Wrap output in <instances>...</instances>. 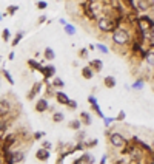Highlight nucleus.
Wrapping results in <instances>:
<instances>
[{"label":"nucleus","instance_id":"1","mask_svg":"<svg viewBox=\"0 0 154 164\" xmlns=\"http://www.w3.org/2000/svg\"><path fill=\"white\" fill-rule=\"evenodd\" d=\"M111 39L116 45H128L131 42V34L128 30H125V28H120V26H117V28L111 33Z\"/></svg>","mask_w":154,"mask_h":164},{"label":"nucleus","instance_id":"2","mask_svg":"<svg viewBox=\"0 0 154 164\" xmlns=\"http://www.w3.org/2000/svg\"><path fill=\"white\" fill-rule=\"evenodd\" d=\"M97 28L100 30L102 33H113L117 28V23L113 17H108V16H102L97 19Z\"/></svg>","mask_w":154,"mask_h":164},{"label":"nucleus","instance_id":"3","mask_svg":"<svg viewBox=\"0 0 154 164\" xmlns=\"http://www.w3.org/2000/svg\"><path fill=\"white\" fill-rule=\"evenodd\" d=\"M110 142H111L113 147H116V149H120V147H125V145H126L125 136L122 133H117V132L110 135Z\"/></svg>","mask_w":154,"mask_h":164},{"label":"nucleus","instance_id":"4","mask_svg":"<svg viewBox=\"0 0 154 164\" xmlns=\"http://www.w3.org/2000/svg\"><path fill=\"white\" fill-rule=\"evenodd\" d=\"M5 153H8V163H22L23 160H25V153L22 152V150H15V152H5Z\"/></svg>","mask_w":154,"mask_h":164},{"label":"nucleus","instance_id":"5","mask_svg":"<svg viewBox=\"0 0 154 164\" xmlns=\"http://www.w3.org/2000/svg\"><path fill=\"white\" fill-rule=\"evenodd\" d=\"M11 113V104L6 99H0V118H6Z\"/></svg>","mask_w":154,"mask_h":164},{"label":"nucleus","instance_id":"6","mask_svg":"<svg viewBox=\"0 0 154 164\" xmlns=\"http://www.w3.org/2000/svg\"><path fill=\"white\" fill-rule=\"evenodd\" d=\"M34 108H35V112H37V113H45L49 108V104H48V101L45 98H39Z\"/></svg>","mask_w":154,"mask_h":164},{"label":"nucleus","instance_id":"7","mask_svg":"<svg viewBox=\"0 0 154 164\" xmlns=\"http://www.w3.org/2000/svg\"><path fill=\"white\" fill-rule=\"evenodd\" d=\"M42 85H43V82H35V84L32 85V88L29 90V93H28V96H26V99H28V101H32V99H35V96L40 93Z\"/></svg>","mask_w":154,"mask_h":164},{"label":"nucleus","instance_id":"8","mask_svg":"<svg viewBox=\"0 0 154 164\" xmlns=\"http://www.w3.org/2000/svg\"><path fill=\"white\" fill-rule=\"evenodd\" d=\"M40 73L45 76V79H51V78L56 76V67L54 65H46V67H43V70Z\"/></svg>","mask_w":154,"mask_h":164},{"label":"nucleus","instance_id":"9","mask_svg":"<svg viewBox=\"0 0 154 164\" xmlns=\"http://www.w3.org/2000/svg\"><path fill=\"white\" fill-rule=\"evenodd\" d=\"M35 158H37L39 161H48L49 160V150L48 149H45V147H42V149H39L37 152H35Z\"/></svg>","mask_w":154,"mask_h":164},{"label":"nucleus","instance_id":"10","mask_svg":"<svg viewBox=\"0 0 154 164\" xmlns=\"http://www.w3.org/2000/svg\"><path fill=\"white\" fill-rule=\"evenodd\" d=\"M151 6H154V0H137V8L140 11H148Z\"/></svg>","mask_w":154,"mask_h":164},{"label":"nucleus","instance_id":"11","mask_svg":"<svg viewBox=\"0 0 154 164\" xmlns=\"http://www.w3.org/2000/svg\"><path fill=\"white\" fill-rule=\"evenodd\" d=\"M56 101L57 104H62V105H68V102L71 101V99L65 95V93H62V92H57L56 93Z\"/></svg>","mask_w":154,"mask_h":164},{"label":"nucleus","instance_id":"12","mask_svg":"<svg viewBox=\"0 0 154 164\" xmlns=\"http://www.w3.org/2000/svg\"><path fill=\"white\" fill-rule=\"evenodd\" d=\"M14 142H15V135H8L6 139H5V142H3V152L10 150L11 144H14Z\"/></svg>","mask_w":154,"mask_h":164},{"label":"nucleus","instance_id":"13","mask_svg":"<svg viewBox=\"0 0 154 164\" xmlns=\"http://www.w3.org/2000/svg\"><path fill=\"white\" fill-rule=\"evenodd\" d=\"M94 73H96V71H94L91 67H89V65H88V67H83V68H82V78H83V79H93V78H94Z\"/></svg>","mask_w":154,"mask_h":164},{"label":"nucleus","instance_id":"14","mask_svg":"<svg viewBox=\"0 0 154 164\" xmlns=\"http://www.w3.org/2000/svg\"><path fill=\"white\" fill-rule=\"evenodd\" d=\"M89 67H91L96 73H99V71H102V68H103V62L100 59H94V60L89 62Z\"/></svg>","mask_w":154,"mask_h":164},{"label":"nucleus","instance_id":"15","mask_svg":"<svg viewBox=\"0 0 154 164\" xmlns=\"http://www.w3.org/2000/svg\"><path fill=\"white\" fill-rule=\"evenodd\" d=\"M43 56H45V60H48V62H51V60H54L56 59V53H54V50L52 48H45V51H43Z\"/></svg>","mask_w":154,"mask_h":164},{"label":"nucleus","instance_id":"16","mask_svg":"<svg viewBox=\"0 0 154 164\" xmlns=\"http://www.w3.org/2000/svg\"><path fill=\"white\" fill-rule=\"evenodd\" d=\"M80 121H82L83 125H91V115L88 112H80Z\"/></svg>","mask_w":154,"mask_h":164},{"label":"nucleus","instance_id":"17","mask_svg":"<svg viewBox=\"0 0 154 164\" xmlns=\"http://www.w3.org/2000/svg\"><path fill=\"white\" fill-rule=\"evenodd\" d=\"M80 160L83 161V164H94V163H96V158H94L89 152H85V153L82 155V158H80Z\"/></svg>","mask_w":154,"mask_h":164},{"label":"nucleus","instance_id":"18","mask_svg":"<svg viewBox=\"0 0 154 164\" xmlns=\"http://www.w3.org/2000/svg\"><path fill=\"white\" fill-rule=\"evenodd\" d=\"M103 84H105L106 88H114L116 87V78L114 76H106L103 79Z\"/></svg>","mask_w":154,"mask_h":164},{"label":"nucleus","instance_id":"19","mask_svg":"<svg viewBox=\"0 0 154 164\" xmlns=\"http://www.w3.org/2000/svg\"><path fill=\"white\" fill-rule=\"evenodd\" d=\"M145 60H147V63H148V65L154 67V51H153V50L145 53Z\"/></svg>","mask_w":154,"mask_h":164},{"label":"nucleus","instance_id":"20","mask_svg":"<svg viewBox=\"0 0 154 164\" xmlns=\"http://www.w3.org/2000/svg\"><path fill=\"white\" fill-rule=\"evenodd\" d=\"M69 129H72V130H80V127H82L83 124H82V121L80 119H72V121H69Z\"/></svg>","mask_w":154,"mask_h":164},{"label":"nucleus","instance_id":"21","mask_svg":"<svg viewBox=\"0 0 154 164\" xmlns=\"http://www.w3.org/2000/svg\"><path fill=\"white\" fill-rule=\"evenodd\" d=\"M51 84L56 87V88H63V87H65V82H63L60 78H57V76L52 78V82H51Z\"/></svg>","mask_w":154,"mask_h":164},{"label":"nucleus","instance_id":"22","mask_svg":"<svg viewBox=\"0 0 154 164\" xmlns=\"http://www.w3.org/2000/svg\"><path fill=\"white\" fill-rule=\"evenodd\" d=\"M28 65H29L32 70H39V71L43 70V65H40V63H39V62H35L34 59H29V60H28Z\"/></svg>","mask_w":154,"mask_h":164},{"label":"nucleus","instance_id":"23","mask_svg":"<svg viewBox=\"0 0 154 164\" xmlns=\"http://www.w3.org/2000/svg\"><path fill=\"white\" fill-rule=\"evenodd\" d=\"M22 39H23V31H17V34L14 36V39H13V47H17Z\"/></svg>","mask_w":154,"mask_h":164},{"label":"nucleus","instance_id":"24","mask_svg":"<svg viewBox=\"0 0 154 164\" xmlns=\"http://www.w3.org/2000/svg\"><path fill=\"white\" fill-rule=\"evenodd\" d=\"M63 30H65V33H66L68 36H74V33H76V28H74V25H69V23L63 25Z\"/></svg>","mask_w":154,"mask_h":164},{"label":"nucleus","instance_id":"25","mask_svg":"<svg viewBox=\"0 0 154 164\" xmlns=\"http://www.w3.org/2000/svg\"><path fill=\"white\" fill-rule=\"evenodd\" d=\"M63 118H65V116H63V113L62 112H54V115H52V122H62L63 121Z\"/></svg>","mask_w":154,"mask_h":164},{"label":"nucleus","instance_id":"26","mask_svg":"<svg viewBox=\"0 0 154 164\" xmlns=\"http://www.w3.org/2000/svg\"><path fill=\"white\" fill-rule=\"evenodd\" d=\"M96 48L100 51V53H103V54H108V53H110L108 47H106V45H103V43H97V45H96Z\"/></svg>","mask_w":154,"mask_h":164},{"label":"nucleus","instance_id":"27","mask_svg":"<svg viewBox=\"0 0 154 164\" xmlns=\"http://www.w3.org/2000/svg\"><path fill=\"white\" fill-rule=\"evenodd\" d=\"M10 37H11L10 30L5 28V30H3V33H2V39H3V42H10Z\"/></svg>","mask_w":154,"mask_h":164},{"label":"nucleus","instance_id":"28","mask_svg":"<svg viewBox=\"0 0 154 164\" xmlns=\"http://www.w3.org/2000/svg\"><path fill=\"white\" fill-rule=\"evenodd\" d=\"M133 88H134V90H142V88H143V81H142V79H137V81L133 84Z\"/></svg>","mask_w":154,"mask_h":164},{"label":"nucleus","instance_id":"29","mask_svg":"<svg viewBox=\"0 0 154 164\" xmlns=\"http://www.w3.org/2000/svg\"><path fill=\"white\" fill-rule=\"evenodd\" d=\"M17 10H19V6H17V5H11V6H8V8H6V13L10 14V16H13V14H15Z\"/></svg>","mask_w":154,"mask_h":164},{"label":"nucleus","instance_id":"30","mask_svg":"<svg viewBox=\"0 0 154 164\" xmlns=\"http://www.w3.org/2000/svg\"><path fill=\"white\" fill-rule=\"evenodd\" d=\"M122 2H123L126 6H128V8H131V10H139V8L136 6V3L133 2V0H122Z\"/></svg>","mask_w":154,"mask_h":164},{"label":"nucleus","instance_id":"31","mask_svg":"<svg viewBox=\"0 0 154 164\" xmlns=\"http://www.w3.org/2000/svg\"><path fill=\"white\" fill-rule=\"evenodd\" d=\"M3 76L6 78V81H8V82H10V84H11V85L14 84V79L11 78V75H10V73H8V70H5V68H3Z\"/></svg>","mask_w":154,"mask_h":164},{"label":"nucleus","instance_id":"32","mask_svg":"<svg viewBox=\"0 0 154 164\" xmlns=\"http://www.w3.org/2000/svg\"><path fill=\"white\" fill-rule=\"evenodd\" d=\"M79 57H80V59H86V57H88V50H86V48L80 50V51H79Z\"/></svg>","mask_w":154,"mask_h":164},{"label":"nucleus","instance_id":"33","mask_svg":"<svg viewBox=\"0 0 154 164\" xmlns=\"http://www.w3.org/2000/svg\"><path fill=\"white\" fill-rule=\"evenodd\" d=\"M8 129V124L3 121V118H0V133H2V132H5Z\"/></svg>","mask_w":154,"mask_h":164},{"label":"nucleus","instance_id":"34","mask_svg":"<svg viewBox=\"0 0 154 164\" xmlns=\"http://www.w3.org/2000/svg\"><path fill=\"white\" fill-rule=\"evenodd\" d=\"M85 138H86V133H85V132H79L77 141H79V142H85Z\"/></svg>","mask_w":154,"mask_h":164},{"label":"nucleus","instance_id":"35","mask_svg":"<svg viewBox=\"0 0 154 164\" xmlns=\"http://www.w3.org/2000/svg\"><path fill=\"white\" fill-rule=\"evenodd\" d=\"M46 6H48V3L43 2V0H39V2H37V8H39V10H45Z\"/></svg>","mask_w":154,"mask_h":164},{"label":"nucleus","instance_id":"36","mask_svg":"<svg viewBox=\"0 0 154 164\" xmlns=\"http://www.w3.org/2000/svg\"><path fill=\"white\" fill-rule=\"evenodd\" d=\"M103 121H105V125L108 127V125H111V122L116 121V118H106V116H105V118H103Z\"/></svg>","mask_w":154,"mask_h":164},{"label":"nucleus","instance_id":"37","mask_svg":"<svg viewBox=\"0 0 154 164\" xmlns=\"http://www.w3.org/2000/svg\"><path fill=\"white\" fill-rule=\"evenodd\" d=\"M66 107H69L71 110H74V108H77V102H76V101H69Z\"/></svg>","mask_w":154,"mask_h":164},{"label":"nucleus","instance_id":"38","mask_svg":"<svg viewBox=\"0 0 154 164\" xmlns=\"http://www.w3.org/2000/svg\"><path fill=\"white\" fill-rule=\"evenodd\" d=\"M125 119V112H119V115H117L116 121H123Z\"/></svg>","mask_w":154,"mask_h":164},{"label":"nucleus","instance_id":"39","mask_svg":"<svg viewBox=\"0 0 154 164\" xmlns=\"http://www.w3.org/2000/svg\"><path fill=\"white\" fill-rule=\"evenodd\" d=\"M43 135H45L43 132H35V133H34V139H42Z\"/></svg>","mask_w":154,"mask_h":164},{"label":"nucleus","instance_id":"40","mask_svg":"<svg viewBox=\"0 0 154 164\" xmlns=\"http://www.w3.org/2000/svg\"><path fill=\"white\" fill-rule=\"evenodd\" d=\"M88 102H89V104H96V102H97V99H96V96H93V95H91V96L88 98Z\"/></svg>","mask_w":154,"mask_h":164},{"label":"nucleus","instance_id":"41","mask_svg":"<svg viewBox=\"0 0 154 164\" xmlns=\"http://www.w3.org/2000/svg\"><path fill=\"white\" fill-rule=\"evenodd\" d=\"M43 147H45V149H48V150H49V149L52 147V144H51L49 141H43Z\"/></svg>","mask_w":154,"mask_h":164},{"label":"nucleus","instance_id":"42","mask_svg":"<svg viewBox=\"0 0 154 164\" xmlns=\"http://www.w3.org/2000/svg\"><path fill=\"white\" fill-rule=\"evenodd\" d=\"M45 20H46V17H45V16H40L39 17V23H43Z\"/></svg>","mask_w":154,"mask_h":164},{"label":"nucleus","instance_id":"43","mask_svg":"<svg viewBox=\"0 0 154 164\" xmlns=\"http://www.w3.org/2000/svg\"><path fill=\"white\" fill-rule=\"evenodd\" d=\"M72 164H83V161L79 158V160H74V161H72Z\"/></svg>","mask_w":154,"mask_h":164},{"label":"nucleus","instance_id":"44","mask_svg":"<svg viewBox=\"0 0 154 164\" xmlns=\"http://www.w3.org/2000/svg\"><path fill=\"white\" fill-rule=\"evenodd\" d=\"M8 59H10V60H13V59H14V53H10V56H8Z\"/></svg>","mask_w":154,"mask_h":164},{"label":"nucleus","instance_id":"45","mask_svg":"<svg viewBox=\"0 0 154 164\" xmlns=\"http://www.w3.org/2000/svg\"><path fill=\"white\" fill-rule=\"evenodd\" d=\"M105 163H106V157H103V158H102V161H100V164H105Z\"/></svg>","mask_w":154,"mask_h":164},{"label":"nucleus","instance_id":"46","mask_svg":"<svg viewBox=\"0 0 154 164\" xmlns=\"http://www.w3.org/2000/svg\"><path fill=\"white\" fill-rule=\"evenodd\" d=\"M3 19V14H0V20H2Z\"/></svg>","mask_w":154,"mask_h":164},{"label":"nucleus","instance_id":"47","mask_svg":"<svg viewBox=\"0 0 154 164\" xmlns=\"http://www.w3.org/2000/svg\"><path fill=\"white\" fill-rule=\"evenodd\" d=\"M96 2H103V0H96Z\"/></svg>","mask_w":154,"mask_h":164}]
</instances>
